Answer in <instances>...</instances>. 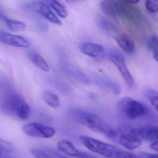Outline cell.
<instances>
[{
  "instance_id": "8fae6325",
  "label": "cell",
  "mask_w": 158,
  "mask_h": 158,
  "mask_svg": "<svg viewBox=\"0 0 158 158\" xmlns=\"http://www.w3.org/2000/svg\"><path fill=\"white\" fill-rule=\"evenodd\" d=\"M80 50L86 55L94 58L101 57L105 53L103 46L91 43H86L82 44Z\"/></svg>"
},
{
  "instance_id": "1f68e13d",
  "label": "cell",
  "mask_w": 158,
  "mask_h": 158,
  "mask_svg": "<svg viewBox=\"0 0 158 158\" xmlns=\"http://www.w3.org/2000/svg\"><path fill=\"white\" fill-rule=\"evenodd\" d=\"M6 16L2 14L1 10H0V19L4 20V19L5 18Z\"/></svg>"
},
{
  "instance_id": "8992f818",
  "label": "cell",
  "mask_w": 158,
  "mask_h": 158,
  "mask_svg": "<svg viewBox=\"0 0 158 158\" xmlns=\"http://www.w3.org/2000/svg\"><path fill=\"white\" fill-rule=\"evenodd\" d=\"M22 131L27 135L37 138H51L55 133V131L53 127L34 123L24 125L22 127Z\"/></svg>"
},
{
  "instance_id": "7c38bea8",
  "label": "cell",
  "mask_w": 158,
  "mask_h": 158,
  "mask_svg": "<svg viewBox=\"0 0 158 158\" xmlns=\"http://www.w3.org/2000/svg\"><path fill=\"white\" fill-rule=\"evenodd\" d=\"M100 8L104 14L110 17L117 18L119 15L118 6L115 0H104Z\"/></svg>"
},
{
  "instance_id": "30bf717a",
  "label": "cell",
  "mask_w": 158,
  "mask_h": 158,
  "mask_svg": "<svg viewBox=\"0 0 158 158\" xmlns=\"http://www.w3.org/2000/svg\"><path fill=\"white\" fill-rule=\"evenodd\" d=\"M118 143L129 150L136 149L141 146L142 141L141 139L130 133L122 134L117 138Z\"/></svg>"
},
{
  "instance_id": "e0dca14e",
  "label": "cell",
  "mask_w": 158,
  "mask_h": 158,
  "mask_svg": "<svg viewBox=\"0 0 158 158\" xmlns=\"http://www.w3.org/2000/svg\"><path fill=\"white\" fill-rule=\"evenodd\" d=\"M99 81L98 84L107 87L109 90H111L113 93L116 95H119L120 94L121 89L120 86L117 83L113 81L111 79L107 78H99L98 79Z\"/></svg>"
},
{
  "instance_id": "ba28073f",
  "label": "cell",
  "mask_w": 158,
  "mask_h": 158,
  "mask_svg": "<svg viewBox=\"0 0 158 158\" xmlns=\"http://www.w3.org/2000/svg\"><path fill=\"white\" fill-rule=\"evenodd\" d=\"M130 133L141 140L150 142L158 141L157 126H147L133 128L130 130Z\"/></svg>"
},
{
  "instance_id": "83f0119b",
  "label": "cell",
  "mask_w": 158,
  "mask_h": 158,
  "mask_svg": "<svg viewBox=\"0 0 158 158\" xmlns=\"http://www.w3.org/2000/svg\"><path fill=\"white\" fill-rule=\"evenodd\" d=\"M36 26L40 30L42 31H47L49 29V26L46 23L42 21H38L36 24Z\"/></svg>"
},
{
  "instance_id": "7402d4cb",
  "label": "cell",
  "mask_w": 158,
  "mask_h": 158,
  "mask_svg": "<svg viewBox=\"0 0 158 158\" xmlns=\"http://www.w3.org/2000/svg\"><path fill=\"white\" fill-rule=\"evenodd\" d=\"M146 97L150 101L151 105L157 111H158V92L153 89H147L144 92Z\"/></svg>"
},
{
  "instance_id": "9c48e42d",
  "label": "cell",
  "mask_w": 158,
  "mask_h": 158,
  "mask_svg": "<svg viewBox=\"0 0 158 158\" xmlns=\"http://www.w3.org/2000/svg\"><path fill=\"white\" fill-rule=\"evenodd\" d=\"M0 42L10 46L29 48L31 44L21 36L13 35L0 30Z\"/></svg>"
},
{
  "instance_id": "52a82bcc",
  "label": "cell",
  "mask_w": 158,
  "mask_h": 158,
  "mask_svg": "<svg viewBox=\"0 0 158 158\" xmlns=\"http://www.w3.org/2000/svg\"><path fill=\"white\" fill-rule=\"evenodd\" d=\"M109 59L117 67L126 83L130 87H133L134 79L126 66L123 56L120 53L114 52L110 55Z\"/></svg>"
},
{
  "instance_id": "cb8c5ba5",
  "label": "cell",
  "mask_w": 158,
  "mask_h": 158,
  "mask_svg": "<svg viewBox=\"0 0 158 158\" xmlns=\"http://www.w3.org/2000/svg\"><path fill=\"white\" fill-rule=\"evenodd\" d=\"M71 73H72V76L79 81L85 84L88 85L91 83V81L90 78L82 71L72 70Z\"/></svg>"
},
{
  "instance_id": "277c9868",
  "label": "cell",
  "mask_w": 158,
  "mask_h": 158,
  "mask_svg": "<svg viewBox=\"0 0 158 158\" xmlns=\"http://www.w3.org/2000/svg\"><path fill=\"white\" fill-rule=\"evenodd\" d=\"M79 140L87 149L106 157H112L118 149L114 146L90 136L82 135L80 136Z\"/></svg>"
},
{
  "instance_id": "2e32d148",
  "label": "cell",
  "mask_w": 158,
  "mask_h": 158,
  "mask_svg": "<svg viewBox=\"0 0 158 158\" xmlns=\"http://www.w3.org/2000/svg\"><path fill=\"white\" fill-rule=\"evenodd\" d=\"M31 153L36 158H64L56 151L48 148H32Z\"/></svg>"
},
{
  "instance_id": "ffe728a7",
  "label": "cell",
  "mask_w": 158,
  "mask_h": 158,
  "mask_svg": "<svg viewBox=\"0 0 158 158\" xmlns=\"http://www.w3.org/2000/svg\"><path fill=\"white\" fill-rule=\"evenodd\" d=\"M49 5L56 12L60 17L65 18L67 16L68 13L66 9L64 6L58 2L57 0H47Z\"/></svg>"
},
{
  "instance_id": "6da1fadb",
  "label": "cell",
  "mask_w": 158,
  "mask_h": 158,
  "mask_svg": "<svg viewBox=\"0 0 158 158\" xmlns=\"http://www.w3.org/2000/svg\"><path fill=\"white\" fill-rule=\"evenodd\" d=\"M74 110L75 115L81 122L93 131L102 134L114 140L117 136V131L97 115L81 110Z\"/></svg>"
},
{
  "instance_id": "5b68a950",
  "label": "cell",
  "mask_w": 158,
  "mask_h": 158,
  "mask_svg": "<svg viewBox=\"0 0 158 158\" xmlns=\"http://www.w3.org/2000/svg\"><path fill=\"white\" fill-rule=\"evenodd\" d=\"M24 7L32 12L40 14L47 20L56 25L61 26L62 22L50 10L48 6L39 1H30L24 5Z\"/></svg>"
},
{
  "instance_id": "f1b7e54d",
  "label": "cell",
  "mask_w": 158,
  "mask_h": 158,
  "mask_svg": "<svg viewBox=\"0 0 158 158\" xmlns=\"http://www.w3.org/2000/svg\"><path fill=\"white\" fill-rule=\"evenodd\" d=\"M79 158H96L92 154L86 152H81L79 157Z\"/></svg>"
},
{
  "instance_id": "4316f807",
  "label": "cell",
  "mask_w": 158,
  "mask_h": 158,
  "mask_svg": "<svg viewBox=\"0 0 158 158\" xmlns=\"http://www.w3.org/2000/svg\"><path fill=\"white\" fill-rule=\"evenodd\" d=\"M135 158H158L157 155L148 153H141Z\"/></svg>"
},
{
  "instance_id": "7a4b0ae2",
  "label": "cell",
  "mask_w": 158,
  "mask_h": 158,
  "mask_svg": "<svg viewBox=\"0 0 158 158\" xmlns=\"http://www.w3.org/2000/svg\"><path fill=\"white\" fill-rule=\"evenodd\" d=\"M1 110L5 115L21 120L27 119L29 116L28 105L17 95H12L6 98L1 105Z\"/></svg>"
},
{
  "instance_id": "603a6c76",
  "label": "cell",
  "mask_w": 158,
  "mask_h": 158,
  "mask_svg": "<svg viewBox=\"0 0 158 158\" xmlns=\"http://www.w3.org/2000/svg\"><path fill=\"white\" fill-rule=\"evenodd\" d=\"M148 46L153 52V56L156 61L158 60V39L156 35L152 36L148 40Z\"/></svg>"
},
{
  "instance_id": "5bb4252c",
  "label": "cell",
  "mask_w": 158,
  "mask_h": 158,
  "mask_svg": "<svg viewBox=\"0 0 158 158\" xmlns=\"http://www.w3.org/2000/svg\"><path fill=\"white\" fill-rule=\"evenodd\" d=\"M118 45L122 49L128 54H132L135 49L134 41L129 35L122 34L117 39Z\"/></svg>"
},
{
  "instance_id": "f546056e",
  "label": "cell",
  "mask_w": 158,
  "mask_h": 158,
  "mask_svg": "<svg viewBox=\"0 0 158 158\" xmlns=\"http://www.w3.org/2000/svg\"><path fill=\"white\" fill-rule=\"evenodd\" d=\"M149 146H150V148L152 149V150L157 152L158 150V141H156V142H152V143Z\"/></svg>"
},
{
  "instance_id": "d4e9b609",
  "label": "cell",
  "mask_w": 158,
  "mask_h": 158,
  "mask_svg": "<svg viewBox=\"0 0 158 158\" xmlns=\"http://www.w3.org/2000/svg\"><path fill=\"white\" fill-rule=\"evenodd\" d=\"M147 9L151 13H155L158 10V0H146L145 3Z\"/></svg>"
},
{
  "instance_id": "4fadbf2b",
  "label": "cell",
  "mask_w": 158,
  "mask_h": 158,
  "mask_svg": "<svg viewBox=\"0 0 158 158\" xmlns=\"http://www.w3.org/2000/svg\"><path fill=\"white\" fill-rule=\"evenodd\" d=\"M58 149L65 155L73 157H79L80 151L76 148L72 143L66 140L59 141L57 144Z\"/></svg>"
},
{
  "instance_id": "d6986e66",
  "label": "cell",
  "mask_w": 158,
  "mask_h": 158,
  "mask_svg": "<svg viewBox=\"0 0 158 158\" xmlns=\"http://www.w3.org/2000/svg\"><path fill=\"white\" fill-rule=\"evenodd\" d=\"M3 21L5 22L7 27L12 31L20 32L26 30V25L21 21L11 19L6 17L4 19Z\"/></svg>"
},
{
  "instance_id": "44dd1931",
  "label": "cell",
  "mask_w": 158,
  "mask_h": 158,
  "mask_svg": "<svg viewBox=\"0 0 158 158\" xmlns=\"http://www.w3.org/2000/svg\"><path fill=\"white\" fill-rule=\"evenodd\" d=\"M97 23L99 27L108 34L111 35L114 33L115 29L114 26L105 18L102 17L98 18Z\"/></svg>"
},
{
  "instance_id": "9a60e30c",
  "label": "cell",
  "mask_w": 158,
  "mask_h": 158,
  "mask_svg": "<svg viewBox=\"0 0 158 158\" xmlns=\"http://www.w3.org/2000/svg\"><path fill=\"white\" fill-rule=\"evenodd\" d=\"M27 56L29 60L38 68L45 72L49 71V67L45 60L39 54L33 51L27 52Z\"/></svg>"
},
{
  "instance_id": "3957f363",
  "label": "cell",
  "mask_w": 158,
  "mask_h": 158,
  "mask_svg": "<svg viewBox=\"0 0 158 158\" xmlns=\"http://www.w3.org/2000/svg\"><path fill=\"white\" fill-rule=\"evenodd\" d=\"M118 110L130 119L147 115L148 108L140 101L129 97L121 98L117 105Z\"/></svg>"
},
{
  "instance_id": "d6a6232c",
  "label": "cell",
  "mask_w": 158,
  "mask_h": 158,
  "mask_svg": "<svg viewBox=\"0 0 158 158\" xmlns=\"http://www.w3.org/2000/svg\"><path fill=\"white\" fill-rule=\"evenodd\" d=\"M66 2L68 3H71L73 2H74V0H65Z\"/></svg>"
},
{
  "instance_id": "4dcf8cb0",
  "label": "cell",
  "mask_w": 158,
  "mask_h": 158,
  "mask_svg": "<svg viewBox=\"0 0 158 158\" xmlns=\"http://www.w3.org/2000/svg\"><path fill=\"white\" fill-rule=\"evenodd\" d=\"M126 1L131 3L135 4L139 2L140 0H126Z\"/></svg>"
},
{
  "instance_id": "484cf974",
  "label": "cell",
  "mask_w": 158,
  "mask_h": 158,
  "mask_svg": "<svg viewBox=\"0 0 158 158\" xmlns=\"http://www.w3.org/2000/svg\"><path fill=\"white\" fill-rule=\"evenodd\" d=\"M135 154L127 151L117 150L112 157L114 158H135Z\"/></svg>"
},
{
  "instance_id": "ac0fdd59",
  "label": "cell",
  "mask_w": 158,
  "mask_h": 158,
  "mask_svg": "<svg viewBox=\"0 0 158 158\" xmlns=\"http://www.w3.org/2000/svg\"><path fill=\"white\" fill-rule=\"evenodd\" d=\"M43 98L45 103L53 108L57 109L60 106V102L57 95L52 92H45L43 94Z\"/></svg>"
}]
</instances>
